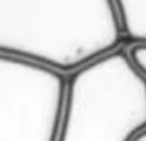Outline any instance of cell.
Returning a JSON list of instances; mask_svg holds the SVG:
<instances>
[{
	"label": "cell",
	"instance_id": "3",
	"mask_svg": "<svg viewBox=\"0 0 146 141\" xmlns=\"http://www.w3.org/2000/svg\"><path fill=\"white\" fill-rule=\"evenodd\" d=\"M68 78L14 55L0 57V141H58Z\"/></svg>",
	"mask_w": 146,
	"mask_h": 141
},
{
	"label": "cell",
	"instance_id": "4",
	"mask_svg": "<svg viewBox=\"0 0 146 141\" xmlns=\"http://www.w3.org/2000/svg\"><path fill=\"white\" fill-rule=\"evenodd\" d=\"M132 66L146 77V41H137L126 50Z\"/></svg>",
	"mask_w": 146,
	"mask_h": 141
},
{
	"label": "cell",
	"instance_id": "2",
	"mask_svg": "<svg viewBox=\"0 0 146 141\" xmlns=\"http://www.w3.org/2000/svg\"><path fill=\"white\" fill-rule=\"evenodd\" d=\"M146 128V77L114 50L68 77L58 141H131Z\"/></svg>",
	"mask_w": 146,
	"mask_h": 141
},
{
	"label": "cell",
	"instance_id": "1",
	"mask_svg": "<svg viewBox=\"0 0 146 141\" xmlns=\"http://www.w3.org/2000/svg\"><path fill=\"white\" fill-rule=\"evenodd\" d=\"M1 54L74 72L117 50L123 25L114 0H3Z\"/></svg>",
	"mask_w": 146,
	"mask_h": 141
},
{
	"label": "cell",
	"instance_id": "5",
	"mask_svg": "<svg viewBox=\"0 0 146 141\" xmlns=\"http://www.w3.org/2000/svg\"><path fill=\"white\" fill-rule=\"evenodd\" d=\"M131 141H146V128L141 130L140 132H137Z\"/></svg>",
	"mask_w": 146,
	"mask_h": 141
}]
</instances>
